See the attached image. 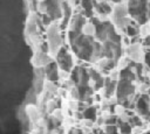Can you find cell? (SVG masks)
<instances>
[{
  "mask_svg": "<svg viewBox=\"0 0 150 134\" xmlns=\"http://www.w3.org/2000/svg\"><path fill=\"white\" fill-rule=\"evenodd\" d=\"M150 0H129L128 10L132 20H135L139 26L148 23V7Z\"/></svg>",
  "mask_w": 150,
  "mask_h": 134,
  "instance_id": "1",
  "label": "cell"
},
{
  "mask_svg": "<svg viewBox=\"0 0 150 134\" xmlns=\"http://www.w3.org/2000/svg\"><path fill=\"white\" fill-rule=\"evenodd\" d=\"M134 82L131 80H125V79H120L117 83V89H116V97L117 100L123 104L127 100H130L134 98L135 94V85L132 84Z\"/></svg>",
  "mask_w": 150,
  "mask_h": 134,
  "instance_id": "2",
  "label": "cell"
},
{
  "mask_svg": "<svg viewBox=\"0 0 150 134\" xmlns=\"http://www.w3.org/2000/svg\"><path fill=\"white\" fill-rule=\"evenodd\" d=\"M136 112L138 115L145 117V119H150V96L144 93L142 94L136 103Z\"/></svg>",
  "mask_w": 150,
  "mask_h": 134,
  "instance_id": "3",
  "label": "cell"
},
{
  "mask_svg": "<svg viewBox=\"0 0 150 134\" xmlns=\"http://www.w3.org/2000/svg\"><path fill=\"white\" fill-rule=\"evenodd\" d=\"M56 59H57V64L62 69V71L69 72V70L73 68V59H71V56L68 54L66 47H62L59 50V52L56 55Z\"/></svg>",
  "mask_w": 150,
  "mask_h": 134,
  "instance_id": "4",
  "label": "cell"
},
{
  "mask_svg": "<svg viewBox=\"0 0 150 134\" xmlns=\"http://www.w3.org/2000/svg\"><path fill=\"white\" fill-rule=\"evenodd\" d=\"M142 47L143 45L141 43L130 44L125 50L127 57H129L131 61H134L136 63H141V61L144 59V56H145V50H143Z\"/></svg>",
  "mask_w": 150,
  "mask_h": 134,
  "instance_id": "5",
  "label": "cell"
},
{
  "mask_svg": "<svg viewBox=\"0 0 150 134\" xmlns=\"http://www.w3.org/2000/svg\"><path fill=\"white\" fill-rule=\"evenodd\" d=\"M86 16L77 13L75 15L71 16V20L69 22V31H74V33H82L83 26L86 24Z\"/></svg>",
  "mask_w": 150,
  "mask_h": 134,
  "instance_id": "6",
  "label": "cell"
},
{
  "mask_svg": "<svg viewBox=\"0 0 150 134\" xmlns=\"http://www.w3.org/2000/svg\"><path fill=\"white\" fill-rule=\"evenodd\" d=\"M48 44H49V52L56 57L59 50L62 48V37L60 34L48 36Z\"/></svg>",
  "mask_w": 150,
  "mask_h": 134,
  "instance_id": "7",
  "label": "cell"
},
{
  "mask_svg": "<svg viewBox=\"0 0 150 134\" xmlns=\"http://www.w3.org/2000/svg\"><path fill=\"white\" fill-rule=\"evenodd\" d=\"M49 63H52V59H50V57L46 52L41 51L40 49L38 51H35L34 57H33V64L35 66L42 68V66H47Z\"/></svg>",
  "mask_w": 150,
  "mask_h": 134,
  "instance_id": "8",
  "label": "cell"
},
{
  "mask_svg": "<svg viewBox=\"0 0 150 134\" xmlns=\"http://www.w3.org/2000/svg\"><path fill=\"white\" fill-rule=\"evenodd\" d=\"M61 7H62V16H63V20H62V22H61V29H64L68 24H69V22H70V20H71V8H70V6H69V2L68 1H62L61 2Z\"/></svg>",
  "mask_w": 150,
  "mask_h": 134,
  "instance_id": "9",
  "label": "cell"
},
{
  "mask_svg": "<svg viewBox=\"0 0 150 134\" xmlns=\"http://www.w3.org/2000/svg\"><path fill=\"white\" fill-rule=\"evenodd\" d=\"M129 14L128 10V5L124 3H118L112 9V21L117 20V19H122V17H127V15Z\"/></svg>",
  "mask_w": 150,
  "mask_h": 134,
  "instance_id": "10",
  "label": "cell"
},
{
  "mask_svg": "<svg viewBox=\"0 0 150 134\" xmlns=\"http://www.w3.org/2000/svg\"><path fill=\"white\" fill-rule=\"evenodd\" d=\"M93 2H94V8L96 9V12L100 15H108V14L112 13L114 8L108 2H105V1H98V2L93 1Z\"/></svg>",
  "mask_w": 150,
  "mask_h": 134,
  "instance_id": "11",
  "label": "cell"
},
{
  "mask_svg": "<svg viewBox=\"0 0 150 134\" xmlns=\"http://www.w3.org/2000/svg\"><path fill=\"white\" fill-rule=\"evenodd\" d=\"M45 75H46V77H47L50 82L57 80L59 75H57V65H56L55 62H52V63H49L47 66H45Z\"/></svg>",
  "mask_w": 150,
  "mask_h": 134,
  "instance_id": "12",
  "label": "cell"
},
{
  "mask_svg": "<svg viewBox=\"0 0 150 134\" xmlns=\"http://www.w3.org/2000/svg\"><path fill=\"white\" fill-rule=\"evenodd\" d=\"M97 64H98V68H100L103 72H107V71L111 70L112 68H115L116 61H115V59H111V58H105V57H103V58H101V59L97 62Z\"/></svg>",
  "mask_w": 150,
  "mask_h": 134,
  "instance_id": "13",
  "label": "cell"
},
{
  "mask_svg": "<svg viewBox=\"0 0 150 134\" xmlns=\"http://www.w3.org/2000/svg\"><path fill=\"white\" fill-rule=\"evenodd\" d=\"M81 8H82V15H84L86 17L93 16L94 2L91 0H82L81 1Z\"/></svg>",
  "mask_w": 150,
  "mask_h": 134,
  "instance_id": "14",
  "label": "cell"
},
{
  "mask_svg": "<svg viewBox=\"0 0 150 134\" xmlns=\"http://www.w3.org/2000/svg\"><path fill=\"white\" fill-rule=\"evenodd\" d=\"M83 118L87 119V120H95L96 118V107L95 106H89L88 108H86L83 111Z\"/></svg>",
  "mask_w": 150,
  "mask_h": 134,
  "instance_id": "15",
  "label": "cell"
},
{
  "mask_svg": "<svg viewBox=\"0 0 150 134\" xmlns=\"http://www.w3.org/2000/svg\"><path fill=\"white\" fill-rule=\"evenodd\" d=\"M118 127H120V132L121 134H131L132 132V126L129 122H124L122 120L118 119Z\"/></svg>",
  "mask_w": 150,
  "mask_h": 134,
  "instance_id": "16",
  "label": "cell"
},
{
  "mask_svg": "<svg viewBox=\"0 0 150 134\" xmlns=\"http://www.w3.org/2000/svg\"><path fill=\"white\" fill-rule=\"evenodd\" d=\"M82 33H83L84 35H88V36H93V35H95V24H94L91 21L87 22V23L83 26Z\"/></svg>",
  "mask_w": 150,
  "mask_h": 134,
  "instance_id": "17",
  "label": "cell"
},
{
  "mask_svg": "<svg viewBox=\"0 0 150 134\" xmlns=\"http://www.w3.org/2000/svg\"><path fill=\"white\" fill-rule=\"evenodd\" d=\"M41 22H42L43 27L48 28V27L54 22V20H53V17L49 16L48 14H42V15H41Z\"/></svg>",
  "mask_w": 150,
  "mask_h": 134,
  "instance_id": "18",
  "label": "cell"
},
{
  "mask_svg": "<svg viewBox=\"0 0 150 134\" xmlns=\"http://www.w3.org/2000/svg\"><path fill=\"white\" fill-rule=\"evenodd\" d=\"M139 35L142 36V38L150 35V24L149 23H145V24L139 27Z\"/></svg>",
  "mask_w": 150,
  "mask_h": 134,
  "instance_id": "19",
  "label": "cell"
},
{
  "mask_svg": "<svg viewBox=\"0 0 150 134\" xmlns=\"http://www.w3.org/2000/svg\"><path fill=\"white\" fill-rule=\"evenodd\" d=\"M104 132H105L107 134H117V128H116V126H114V125L107 126V127L104 128Z\"/></svg>",
  "mask_w": 150,
  "mask_h": 134,
  "instance_id": "20",
  "label": "cell"
},
{
  "mask_svg": "<svg viewBox=\"0 0 150 134\" xmlns=\"http://www.w3.org/2000/svg\"><path fill=\"white\" fill-rule=\"evenodd\" d=\"M144 62H145V65L150 69V49L145 50V56H144Z\"/></svg>",
  "mask_w": 150,
  "mask_h": 134,
  "instance_id": "21",
  "label": "cell"
},
{
  "mask_svg": "<svg viewBox=\"0 0 150 134\" xmlns=\"http://www.w3.org/2000/svg\"><path fill=\"white\" fill-rule=\"evenodd\" d=\"M71 97H73L74 99H80V91H79L77 86L71 89Z\"/></svg>",
  "mask_w": 150,
  "mask_h": 134,
  "instance_id": "22",
  "label": "cell"
},
{
  "mask_svg": "<svg viewBox=\"0 0 150 134\" xmlns=\"http://www.w3.org/2000/svg\"><path fill=\"white\" fill-rule=\"evenodd\" d=\"M69 3H71V5H76V0H67Z\"/></svg>",
  "mask_w": 150,
  "mask_h": 134,
  "instance_id": "23",
  "label": "cell"
},
{
  "mask_svg": "<svg viewBox=\"0 0 150 134\" xmlns=\"http://www.w3.org/2000/svg\"><path fill=\"white\" fill-rule=\"evenodd\" d=\"M112 2H115V3H122V1L123 0H111Z\"/></svg>",
  "mask_w": 150,
  "mask_h": 134,
  "instance_id": "24",
  "label": "cell"
},
{
  "mask_svg": "<svg viewBox=\"0 0 150 134\" xmlns=\"http://www.w3.org/2000/svg\"><path fill=\"white\" fill-rule=\"evenodd\" d=\"M38 1H39V2H46L47 0H38Z\"/></svg>",
  "mask_w": 150,
  "mask_h": 134,
  "instance_id": "25",
  "label": "cell"
},
{
  "mask_svg": "<svg viewBox=\"0 0 150 134\" xmlns=\"http://www.w3.org/2000/svg\"><path fill=\"white\" fill-rule=\"evenodd\" d=\"M145 134H150V131H149V132H146V133H145Z\"/></svg>",
  "mask_w": 150,
  "mask_h": 134,
  "instance_id": "26",
  "label": "cell"
}]
</instances>
